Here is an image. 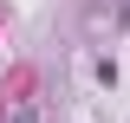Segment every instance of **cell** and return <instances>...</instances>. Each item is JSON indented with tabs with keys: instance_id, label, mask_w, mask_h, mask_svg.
Masks as SVG:
<instances>
[{
	"instance_id": "1",
	"label": "cell",
	"mask_w": 130,
	"mask_h": 123,
	"mask_svg": "<svg viewBox=\"0 0 130 123\" xmlns=\"http://www.w3.org/2000/svg\"><path fill=\"white\" fill-rule=\"evenodd\" d=\"M20 123H32V110H20Z\"/></svg>"
}]
</instances>
